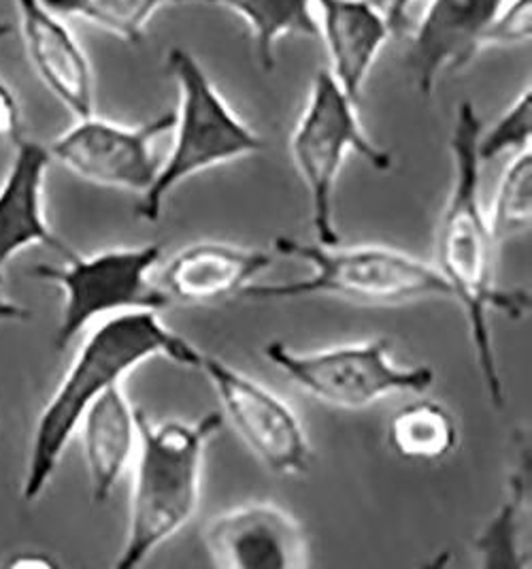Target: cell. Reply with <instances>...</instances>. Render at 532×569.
<instances>
[{"instance_id": "obj_1", "label": "cell", "mask_w": 532, "mask_h": 569, "mask_svg": "<svg viewBox=\"0 0 532 569\" xmlns=\"http://www.w3.org/2000/svg\"><path fill=\"white\" fill-rule=\"evenodd\" d=\"M482 127L475 104L469 101L458 104L450 134L452 186L439 218L431 264L450 288V297L464 311L475 361L490 401L496 408H503L505 387L492 341L490 316L492 311H503L511 318H522L529 311V295L496 284V239L490 231L480 192L483 162L478 154V139Z\"/></svg>"}, {"instance_id": "obj_2", "label": "cell", "mask_w": 532, "mask_h": 569, "mask_svg": "<svg viewBox=\"0 0 532 569\" xmlns=\"http://www.w3.org/2000/svg\"><path fill=\"white\" fill-rule=\"evenodd\" d=\"M201 350L164 325L160 311L134 310L94 322L79 341L76 357L34 422L28 443L22 497L37 501L50 487L67 446L88 408L104 390L152 359L194 369Z\"/></svg>"}, {"instance_id": "obj_3", "label": "cell", "mask_w": 532, "mask_h": 569, "mask_svg": "<svg viewBox=\"0 0 532 569\" xmlns=\"http://www.w3.org/2000/svg\"><path fill=\"white\" fill-rule=\"evenodd\" d=\"M139 443L132 459V487L124 543L116 568L132 569L173 540L201 503L204 452L224 425L209 412L199 420L155 422L139 410Z\"/></svg>"}, {"instance_id": "obj_4", "label": "cell", "mask_w": 532, "mask_h": 569, "mask_svg": "<svg viewBox=\"0 0 532 569\" xmlns=\"http://www.w3.org/2000/svg\"><path fill=\"white\" fill-rule=\"evenodd\" d=\"M275 250L281 257L303 260L311 273L281 284L248 286L243 297L260 301L334 297L362 306H401L432 297L452 299L450 288L431 262L390 246L343 248L341 243L322 246L278 237Z\"/></svg>"}, {"instance_id": "obj_5", "label": "cell", "mask_w": 532, "mask_h": 569, "mask_svg": "<svg viewBox=\"0 0 532 569\" xmlns=\"http://www.w3.org/2000/svg\"><path fill=\"white\" fill-rule=\"evenodd\" d=\"M167 71L178 90L173 143L134 208L137 218L145 222L160 220L167 199L183 181L264 148L262 137L230 107L194 53L173 48L167 56Z\"/></svg>"}, {"instance_id": "obj_6", "label": "cell", "mask_w": 532, "mask_h": 569, "mask_svg": "<svg viewBox=\"0 0 532 569\" xmlns=\"http://www.w3.org/2000/svg\"><path fill=\"white\" fill-rule=\"evenodd\" d=\"M355 104L329 71H320L290 137V156L307 188L311 227L322 246L341 243L334 192L348 156H360L378 171L392 169V154L367 134Z\"/></svg>"}, {"instance_id": "obj_7", "label": "cell", "mask_w": 532, "mask_h": 569, "mask_svg": "<svg viewBox=\"0 0 532 569\" xmlns=\"http://www.w3.org/2000/svg\"><path fill=\"white\" fill-rule=\"evenodd\" d=\"M162 259L158 243L118 246L94 254L64 257V262L39 264L32 276L62 292V310L56 327V348L67 350L94 322L134 310H164L169 299L152 282Z\"/></svg>"}, {"instance_id": "obj_8", "label": "cell", "mask_w": 532, "mask_h": 569, "mask_svg": "<svg viewBox=\"0 0 532 569\" xmlns=\"http://www.w3.org/2000/svg\"><path fill=\"white\" fill-rule=\"evenodd\" d=\"M264 357L315 401L339 410H364L392 395H424L434 385L429 365H401L385 337L299 352L269 341Z\"/></svg>"}, {"instance_id": "obj_9", "label": "cell", "mask_w": 532, "mask_h": 569, "mask_svg": "<svg viewBox=\"0 0 532 569\" xmlns=\"http://www.w3.org/2000/svg\"><path fill=\"white\" fill-rule=\"evenodd\" d=\"M194 369L211 382L222 412L262 466L278 476H301L309 469L311 443L303 422L278 392L204 352Z\"/></svg>"}, {"instance_id": "obj_10", "label": "cell", "mask_w": 532, "mask_h": 569, "mask_svg": "<svg viewBox=\"0 0 532 569\" xmlns=\"http://www.w3.org/2000/svg\"><path fill=\"white\" fill-rule=\"evenodd\" d=\"M173 118V111H169L134 127L104 120L97 113L79 118L51 141V160H58L79 180L141 197L158 176L155 143L171 132Z\"/></svg>"}, {"instance_id": "obj_11", "label": "cell", "mask_w": 532, "mask_h": 569, "mask_svg": "<svg viewBox=\"0 0 532 569\" xmlns=\"http://www.w3.org/2000/svg\"><path fill=\"white\" fill-rule=\"evenodd\" d=\"M204 548L215 568L301 569L309 563L303 525L273 501H250L213 518Z\"/></svg>"}, {"instance_id": "obj_12", "label": "cell", "mask_w": 532, "mask_h": 569, "mask_svg": "<svg viewBox=\"0 0 532 569\" xmlns=\"http://www.w3.org/2000/svg\"><path fill=\"white\" fill-rule=\"evenodd\" d=\"M26 56L37 78L76 120L97 113V81L90 58L62 16L43 0H16Z\"/></svg>"}, {"instance_id": "obj_13", "label": "cell", "mask_w": 532, "mask_h": 569, "mask_svg": "<svg viewBox=\"0 0 532 569\" xmlns=\"http://www.w3.org/2000/svg\"><path fill=\"white\" fill-rule=\"evenodd\" d=\"M508 0H429L413 32L409 71L420 94L431 97L445 71L464 69L482 53V37Z\"/></svg>"}, {"instance_id": "obj_14", "label": "cell", "mask_w": 532, "mask_h": 569, "mask_svg": "<svg viewBox=\"0 0 532 569\" xmlns=\"http://www.w3.org/2000/svg\"><path fill=\"white\" fill-rule=\"evenodd\" d=\"M11 162L0 180V280L4 267L28 248L48 246L69 257L73 250L51 229L46 206L50 148L18 137Z\"/></svg>"}, {"instance_id": "obj_15", "label": "cell", "mask_w": 532, "mask_h": 569, "mask_svg": "<svg viewBox=\"0 0 532 569\" xmlns=\"http://www.w3.org/2000/svg\"><path fill=\"white\" fill-rule=\"evenodd\" d=\"M273 264L271 254L224 241H199L179 250L155 282L169 303L211 306L243 295Z\"/></svg>"}, {"instance_id": "obj_16", "label": "cell", "mask_w": 532, "mask_h": 569, "mask_svg": "<svg viewBox=\"0 0 532 569\" xmlns=\"http://www.w3.org/2000/svg\"><path fill=\"white\" fill-rule=\"evenodd\" d=\"M313 9L329 73L358 103L394 27L375 0H313Z\"/></svg>"}, {"instance_id": "obj_17", "label": "cell", "mask_w": 532, "mask_h": 569, "mask_svg": "<svg viewBox=\"0 0 532 569\" xmlns=\"http://www.w3.org/2000/svg\"><path fill=\"white\" fill-rule=\"evenodd\" d=\"M139 410L130 403L124 385L104 390L88 408L77 431L83 446L90 491L104 503L127 473L139 443Z\"/></svg>"}, {"instance_id": "obj_18", "label": "cell", "mask_w": 532, "mask_h": 569, "mask_svg": "<svg viewBox=\"0 0 532 569\" xmlns=\"http://www.w3.org/2000/svg\"><path fill=\"white\" fill-rule=\"evenodd\" d=\"M531 499V446L526 436H518L513 467L508 476V495L475 540L483 568H526L520 540Z\"/></svg>"}, {"instance_id": "obj_19", "label": "cell", "mask_w": 532, "mask_h": 569, "mask_svg": "<svg viewBox=\"0 0 532 569\" xmlns=\"http://www.w3.org/2000/svg\"><path fill=\"white\" fill-rule=\"evenodd\" d=\"M179 4H207L234 13L250 30L264 71H273L281 39L318 37L313 0H179Z\"/></svg>"}, {"instance_id": "obj_20", "label": "cell", "mask_w": 532, "mask_h": 569, "mask_svg": "<svg viewBox=\"0 0 532 569\" xmlns=\"http://www.w3.org/2000/svg\"><path fill=\"white\" fill-rule=\"evenodd\" d=\"M388 443L405 461H443L458 448L456 418L441 401L420 395L390 418Z\"/></svg>"}, {"instance_id": "obj_21", "label": "cell", "mask_w": 532, "mask_h": 569, "mask_svg": "<svg viewBox=\"0 0 532 569\" xmlns=\"http://www.w3.org/2000/svg\"><path fill=\"white\" fill-rule=\"evenodd\" d=\"M62 18H77L102 28L118 39L137 43L145 37L153 16L179 0H43Z\"/></svg>"}, {"instance_id": "obj_22", "label": "cell", "mask_w": 532, "mask_h": 569, "mask_svg": "<svg viewBox=\"0 0 532 569\" xmlns=\"http://www.w3.org/2000/svg\"><path fill=\"white\" fill-rule=\"evenodd\" d=\"M490 231L496 243L531 227L532 220V152L522 150L511 156L496 186L490 211H485Z\"/></svg>"}, {"instance_id": "obj_23", "label": "cell", "mask_w": 532, "mask_h": 569, "mask_svg": "<svg viewBox=\"0 0 532 569\" xmlns=\"http://www.w3.org/2000/svg\"><path fill=\"white\" fill-rule=\"evenodd\" d=\"M532 137V92L526 86L518 99L499 116V120L488 130L480 132L478 154L482 162L499 156L518 154L531 148Z\"/></svg>"}, {"instance_id": "obj_24", "label": "cell", "mask_w": 532, "mask_h": 569, "mask_svg": "<svg viewBox=\"0 0 532 569\" xmlns=\"http://www.w3.org/2000/svg\"><path fill=\"white\" fill-rule=\"evenodd\" d=\"M532 37V0H508L483 32L482 52L529 43Z\"/></svg>"}, {"instance_id": "obj_25", "label": "cell", "mask_w": 532, "mask_h": 569, "mask_svg": "<svg viewBox=\"0 0 532 569\" xmlns=\"http://www.w3.org/2000/svg\"><path fill=\"white\" fill-rule=\"evenodd\" d=\"M22 137V109L16 92L0 79V139L16 141Z\"/></svg>"}, {"instance_id": "obj_26", "label": "cell", "mask_w": 532, "mask_h": 569, "mask_svg": "<svg viewBox=\"0 0 532 569\" xmlns=\"http://www.w3.org/2000/svg\"><path fill=\"white\" fill-rule=\"evenodd\" d=\"M375 2L383 9V13L388 16L390 24L399 28L405 22L406 13H409V9H411V4L415 0H375Z\"/></svg>"}, {"instance_id": "obj_27", "label": "cell", "mask_w": 532, "mask_h": 569, "mask_svg": "<svg viewBox=\"0 0 532 569\" xmlns=\"http://www.w3.org/2000/svg\"><path fill=\"white\" fill-rule=\"evenodd\" d=\"M58 563L51 559V557H46V555H41V552H32V555H20V557H16V559H11L9 561V568H20V569H50L56 568Z\"/></svg>"}, {"instance_id": "obj_28", "label": "cell", "mask_w": 532, "mask_h": 569, "mask_svg": "<svg viewBox=\"0 0 532 569\" xmlns=\"http://www.w3.org/2000/svg\"><path fill=\"white\" fill-rule=\"evenodd\" d=\"M30 318V311L22 308L20 303L7 299L4 295H0V325L7 322H24Z\"/></svg>"}, {"instance_id": "obj_29", "label": "cell", "mask_w": 532, "mask_h": 569, "mask_svg": "<svg viewBox=\"0 0 532 569\" xmlns=\"http://www.w3.org/2000/svg\"><path fill=\"white\" fill-rule=\"evenodd\" d=\"M9 32H11V27H9L7 22H0V41H2V39H7V37H9Z\"/></svg>"}]
</instances>
